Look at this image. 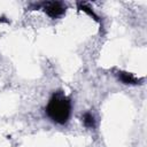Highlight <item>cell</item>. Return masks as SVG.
<instances>
[{
	"instance_id": "1",
	"label": "cell",
	"mask_w": 147,
	"mask_h": 147,
	"mask_svg": "<svg viewBox=\"0 0 147 147\" xmlns=\"http://www.w3.org/2000/svg\"><path fill=\"white\" fill-rule=\"evenodd\" d=\"M71 108L72 106L70 98L67 96L63 92L56 91L49 98L48 103L45 108V113L52 122L59 125H64L69 122Z\"/></svg>"
},
{
	"instance_id": "3",
	"label": "cell",
	"mask_w": 147,
	"mask_h": 147,
	"mask_svg": "<svg viewBox=\"0 0 147 147\" xmlns=\"http://www.w3.org/2000/svg\"><path fill=\"white\" fill-rule=\"evenodd\" d=\"M115 75H116L117 79L125 85H137V84H140V82L142 80V79L136 77L133 74L127 72V71H123V70H117L115 72Z\"/></svg>"
},
{
	"instance_id": "5",
	"label": "cell",
	"mask_w": 147,
	"mask_h": 147,
	"mask_svg": "<svg viewBox=\"0 0 147 147\" xmlns=\"http://www.w3.org/2000/svg\"><path fill=\"white\" fill-rule=\"evenodd\" d=\"M82 122L85 125V127H87V129H93L95 126V118L90 111L85 113L82 116Z\"/></svg>"
},
{
	"instance_id": "2",
	"label": "cell",
	"mask_w": 147,
	"mask_h": 147,
	"mask_svg": "<svg viewBox=\"0 0 147 147\" xmlns=\"http://www.w3.org/2000/svg\"><path fill=\"white\" fill-rule=\"evenodd\" d=\"M32 6L34 8L42 9L46 13V15L53 20L61 17L62 15L65 14L67 10V5L62 1H42L39 3H33Z\"/></svg>"
},
{
	"instance_id": "4",
	"label": "cell",
	"mask_w": 147,
	"mask_h": 147,
	"mask_svg": "<svg viewBox=\"0 0 147 147\" xmlns=\"http://www.w3.org/2000/svg\"><path fill=\"white\" fill-rule=\"evenodd\" d=\"M77 7H78V9L79 10H82V11H84L85 14H87L88 16H91L94 21H96V22H99L100 23V18H99V16L94 13V10L86 3V2H82V1H78L77 2Z\"/></svg>"
}]
</instances>
